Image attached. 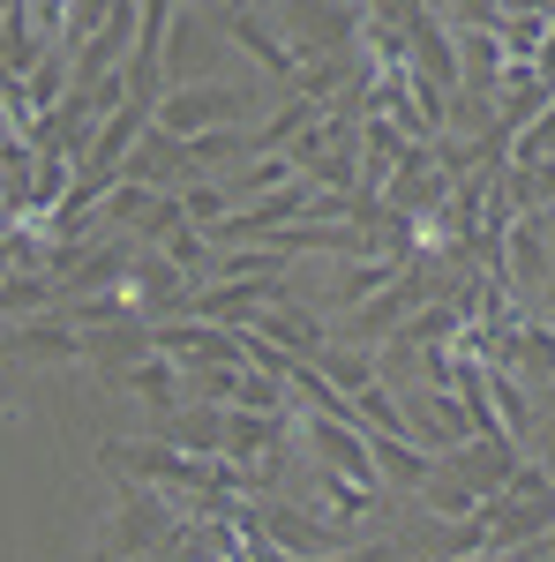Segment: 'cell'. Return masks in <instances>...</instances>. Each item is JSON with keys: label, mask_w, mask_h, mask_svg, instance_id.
<instances>
[{"label": "cell", "mask_w": 555, "mask_h": 562, "mask_svg": "<svg viewBox=\"0 0 555 562\" xmlns=\"http://www.w3.org/2000/svg\"><path fill=\"white\" fill-rule=\"evenodd\" d=\"M173 532H180V518H173L166 487H135V480H121V503H113V518H106L98 562H151L158 548H173Z\"/></svg>", "instance_id": "1"}, {"label": "cell", "mask_w": 555, "mask_h": 562, "mask_svg": "<svg viewBox=\"0 0 555 562\" xmlns=\"http://www.w3.org/2000/svg\"><path fill=\"white\" fill-rule=\"evenodd\" d=\"M106 473L135 480V487H166V495H218V458H188V450H166V442H106L98 450Z\"/></svg>", "instance_id": "2"}, {"label": "cell", "mask_w": 555, "mask_h": 562, "mask_svg": "<svg viewBox=\"0 0 555 562\" xmlns=\"http://www.w3.org/2000/svg\"><path fill=\"white\" fill-rule=\"evenodd\" d=\"M233 113H248V90H241V83H173L166 98H158V121H151V128L196 143V135L225 128Z\"/></svg>", "instance_id": "3"}, {"label": "cell", "mask_w": 555, "mask_h": 562, "mask_svg": "<svg viewBox=\"0 0 555 562\" xmlns=\"http://www.w3.org/2000/svg\"><path fill=\"white\" fill-rule=\"evenodd\" d=\"M443 473H458L480 495V503H496L503 487H511V473L525 465V450H518L511 435H488V442H466V450H451V458H435Z\"/></svg>", "instance_id": "4"}, {"label": "cell", "mask_w": 555, "mask_h": 562, "mask_svg": "<svg viewBox=\"0 0 555 562\" xmlns=\"http://www.w3.org/2000/svg\"><path fill=\"white\" fill-rule=\"evenodd\" d=\"M548 532H555V495H533V503L496 495L488 503V555H518V548H533Z\"/></svg>", "instance_id": "5"}, {"label": "cell", "mask_w": 555, "mask_h": 562, "mask_svg": "<svg viewBox=\"0 0 555 562\" xmlns=\"http://www.w3.org/2000/svg\"><path fill=\"white\" fill-rule=\"evenodd\" d=\"M0 360H84V330H68V315H31L0 330Z\"/></svg>", "instance_id": "6"}, {"label": "cell", "mask_w": 555, "mask_h": 562, "mask_svg": "<svg viewBox=\"0 0 555 562\" xmlns=\"http://www.w3.org/2000/svg\"><path fill=\"white\" fill-rule=\"evenodd\" d=\"M225 38L241 45V53H256V68L270 76V83H293V90H300L308 60H300V45H286L270 23H256V15H225Z\"/></svg>", "instance_id": "7"}, {"label": "cell", "mask_w": 555, "mask_h": 562, "mask_svg": "<svg viewBox=\"0 0 555 562\" xmlns=\"http://www.w3.org/2000/svg\"><path fill=\"white\" fill-rule=\"evenodd\" d=\"M488 368H511V375H518L525 390L555 383V330H548V323H533V315H525V323H518L511 338L496 346V360H488Z\"/></svg>", "instance_id": "8"}, {"label": "cell", "mask_w": 555, "mask_h": 562, "mask_svg": "<svg viewBox=\"0 0 555 562\" xmlns=\"http://www.w3.org/2000/svg\"><path fill=\"white\" fill-rule=\"evenodd\" d=\"M151 442L188 450V458H225V413H211V405H180V413H166V420H151Z\"/></svg>", "instance_id": "9"}, {"label": "cell", "mask_w": 555, "mask_h": 562, "mask_svg": "<svg viewBox=\"0 0 555 562\" xmlns=\"http://www.w3.org/2000/svg\"><path fill=\"white\" fill-rule=\"evenodd\" d=\"M121 390H135L151 405V420H166V413L188 405V375H180V360H166V352H143L129 375H121Z\"/></svg>", "instance_id": "10"}, {"label": "cell", "mask_w": 555, "mask_h": 562, "mask_svg": "<svg viewBox=\"0 0 555 562\" xmlns=\"http://www.w3.org/2000/svg\"><path fill=\"white\" fill-rule=\"evenodd\" d=\"M548 278H555V248H548V233H541V217H518L511 225V293L533 301Z\"/></svg>", "instance_id": "11"}, {"label": "cell", "mask_w": 555, "mask_h": 562, "mask_svg": "<svg viewBox=\"0 0 555 562\" xmlns=\"http://www.w3.org/2000/svg\"><path fill=\"white\" fill-rule=\"evenodd\" d=\"M143 135H151V113H143V105H121V113L98 128V143L84 150V166H76V173H121V166H129V150L143 143Z\"/></svg>", "instance_id": "12"}, {"label": "cell", "mask_w": 555, "mask_h": 562, "mask_svg": "<svg viewBox=\"0 0 555 562\" xmlns=\"http://www.w3.org/2000/svg\"><path fill=\"white\" fill-rule=\"evenodd\" d=\"M368 458H376V480H390V487H428L435 480V450L406 442V435H368Z\"/></svg>", "instance_id": "13"}, {"label": "cell", "mask_w": 555, "mask_h": 562, "mask_svg": "<svg viewBox=\"0 0 555 562\" xmlns=\"http://www.w3.org/2000/svg\"><path fill=\"white\" fill-rule=\"evenodd\" d=\"M308 480H315L323 518H338V525H360V518H376V510H384V487H360V480L323 473V465H308Z\"/></svg>", "instance_id": "14"}, {"label": "cell", "mask_w": 555, "mask_h": 562, "mask_svg": "<svg viewBox=\"0 0 555 562\" xmlns=\"http://www.w3.org/2000/svg\"><path fill=\"white\" fill-rule=\"evenodd\" d=\"M256 338H270V346L278 352H315V360H323V346H331V338H323V323H315V315H300L293 301L286 307H270V315H256Z\"/></svg>", "instance_id": "15"}, {"label": "cell", "mask_w": 555, "mask_h": 562, "mask_svg": "<svg viewBox=\"0 0 555 562\" xmlns=\"http://www.w3.org/2000/svg\"><path fill=\"white\" fill-rule=\"evenodd\" d=\"M173 195H180V217H188L196 233H218L225 217L241 211V203H233V188H225V180H203V173H196V180H180Z\"/></svg>", "instance_id": "16"}, {"label": "cell", "mask_w": 555, "mask_h": 562, "mask_svg": "<svg viewBox=\"0 0 555 562\" xmlns=\"http://www.w3.org/2000/svg\"><path fill=\"white\" fill-rule=\"evenodd\" d=\"M488 397H496V420H503V435L525 450V435H533V420H541V413H533V390L518 383L511 368H488Z\"/></svg>", "instance_id": "17"}, {"label": "cell", "mask_w": 555, "mask_h": 562, "mask_svg": "<svg viewBox=\"0 0 555 562\" xmlns=\"http://www.w3.org/2000/svg\"><path fill=\"white\" fill-rule=\"evenodd\" d=\"M53 301H60V285H53L45 270H15V278H0V330H8L15 315L31 323V315H38V307H53Z\"/></svg>", "instance_id": "18"}, {"label": "cell", "mask_w": 555, "mask_h": 562, "mask_svg": "<svg viewBox=\"0 0 555 562\" xmlns=\"http://www.w3.org/2000/svg\"><path fill=\"white\" fill-rule=\"evenodd\" d=\"M421 503L435 510V525H466V518H480V510H488V503L473 495L466 480H458V473H443V465H435V480L421 487Z\"/></svg>", "instance_id": "19"}, {"label": "cell", "mask_w": 555, "mask_h": 562, "mask_svg": "<svg viewBox=\"0 0 555 562\" xmlns=\"http://www.w3.org/2000/svg\"><path fill=\"white\" fill-rule=\"evenodd\" d=\"M315 368H323L345 397H360L368 383H384V360H376V352H360V346H323V360H315Z\"/></svg>", "instance_id": "20"}, {"label": "cell", "mask_w": 555, "mask_h": 562, "mask_svg": "<svg viewBox=\"0 0 555 562\" xmlns=\"http://www.w3.org/2000/svg\"><path fill=\"white\" fill-rule=\"evenodd\" d=\"M158 256L188 278V285H203L211 278V233H196V225H173L166 240H158Z\"/></svg>", "instance_id": "21"}, {"label": "cell", "mask_w": 555, "mask_h": 562, "mask_svg": "<svg viewBox=\"0 0 555 562\" xmlns=\"http://www.w3.org/2000/svg\"><path fill=\"white\" fill-rule=\"evenodd\" d=\"M180 375H188V405L233 413V405H241V375H248V368H180Z\"/></svg>", "instance_id": "22"}, {"label": "cell", "mask_w": 555, "mask_h": 562, "mask_svg": "<svg viewBox=\"0 0 555 562\" xmlns=\"http://www.w3.org/2000/svg\"><path fill=\"white\" fill-rule=\"evenodd\" d=\"M398 278H406V262H390V256H376V262H353V270H345V278H338V301L368 307V301H376V293H390Z\"/></svg>", "instance_id": "23"}, {"label": "cell", "mask_w": 555, "mask_h": 562, "mask_svg": "<svg viewBox=\"0 0 555 562\" xmlns=\"http://www.w3.org/2000/svg\"><path fill=\"white\" fill-rule=\"evenodd\" d=\"M300 166H293V150H278V158H248V180H233L248 203H263V195H278V188H293Z\"/></svg>", "instance_id": "24"}, {"label": "cell", "mask_w": 555, "mask_h": 562, "mask_svg": "<svg viewBox=\"0 0 555 562\" xmlns=\"http://www.w3.org/2000/svg\"><path fill=\"white\" fill-rule=\"evenodd\" d=\"M323 562H406V540H360L345 555H323Z\"/></svg>", "instance_id": "25"}, {"label": "cell", "mask_w": 555, "mask_h": 562, "mask_svg": "<svg viewBox=\"0 0 555 562\" xmlns=\"http://www.w3.org/2000/svg\"><path fill=\"white\" fill-rule=\"evenodd\" d=\"M525 458L555 473V413H541V420H533V435H525Z\"/></svg>", "instance_id": "26"}, {"label": "cell", "mask_w": 555, "mask_h": 562, "mask_svg": "<svg viewBox=\"0 0 555 562\" xmlns=\"http://www.w3.org/2000/svg\"><path fill=\"white\" fill-rule=\"evenodd\" d=\"M525 315H533V323H548V330H555V278L541 285V293H533V301H525Z\"/></svg>", "instance_id": "27"}, {"label": "cell", "mask_w": 555, "mask_h": 562, "mask_svg": "<svg viewBox=\"0 0 555 562\" xmlns=\"http://www.w3.org/2000/svg\"><path fill=\"white\" fill-rule=\"evenodd\" d=\"M466 562H496V555H466Z\"/></svg>", "instance_id": "28"}]
</instances>
